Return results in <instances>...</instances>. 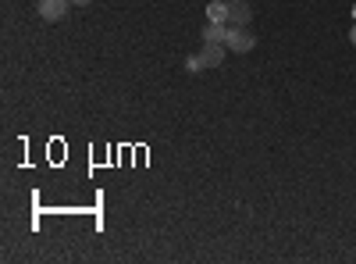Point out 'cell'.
I'll return each instance as SVG.
<instances>
[{"instance_id":"1","label":"cell","mask_w":356,"mask_h":264,"mask_svg":"<svg viewBox=\"0 0 356 264\" xmlns=\"http://www.w3.org/2000/svg\"><path fill=\"white\" fill-rule=\"evenodd\" d=\"M225 47H228V50H235V54H250V50L257 47V40H253V33H250L246 25H228Z\"/></svg>"},{"instance_id":"8","label":"cell","mask_w":356,"mask_h":264,"mask_svg":"<svg viewBox=\"0 0 356 264\" xmlns=\"http://www.w3.org/2000/svg\"><path fill=\"white\" fill-rule=\"evenodd\" d=\"M72 4H75V8H89V4H93V0H72Z\"/></svg>"},{"instance_id":"4","label":"cell","mask_w":356,"mask_h":264,"mask_svg":"<svg viewBox=\"0 0 356 264\" xmlns=\"http://www.w3.org/2000/svg\"><path fill=\"white\" fill-rule=\"evenodd\" d=\"M253 18V8L246 0H228V25H250Z\"/></svg>"},{"instance_id":"5","label":"cell","mask_w":356,"mask_h":264,"mask_svg":"<svg viewBox=\"0 0 356 264\" xmlns=\"http://www.w3.org/2000/svg\"><path fill=\"white\" fill-rule=\"evenodd\" d=\"M207 22L228 25V0H211V4H207Z\"/></svg>"},{"instance_id":"6","label":"cell","mask_w":356,"mask_h":264,"mask_svg":"<svg viewBox=\"0 0 356 264\" xmlns=\"http://www.w3.org/2000/svg\"><path fill=\"white\" fill-rule=\"evenodd\" d=\"M225 36H228V25H221V22H207V29H203V43H225Z\"/></svg>"},{"instance_id":"3","label":"cell","mask_w":356,"mask_h":264,"mask_svg":"<svg viewBox=\"0 0 356 264\" xmlns=\"http://www.w3.org/2000/svg\"><path fill=\"white\" fill-rule=\"evenodd\" d=\"M225 43H203L200 57H203V68H221L225 65Z\"/></svg>"},{"instance_id":"2","label":"cell","mask_w":356,"mask_h":264,"mask_svg":"<svg viewBox=\"0 0 356 264\" xmlns=\"http://www.w3.org/2000/svg\"><path fill=\"white\" fill-rule=\"evenodd\" d=\"M72 8V0H40V18L43 22H61Z\"/></svg>"},{"instance_id":"7","label":"cell","mask_w":356,"mask_h":264,"mask_svg":"<svg viewBox=\"0 0 356 264\" xmlns=\"http://www.w3.org/2000/svg\"><path fill=\"white\" fill-rule=\"evenodd\" d=\"M186 72H203V57L200 54H189L186 57Z\"/></svg>"},{"instance_id":"10","label":"cell","mask_w":356,"mask_h":264,"mask_svg":"<svg viewBox=\"0 0 356 264\" xmlns=\"http://www.w3.org/2000/svg\"><path fill=\"white\" fill-rule=\"evenodd\" d=\"M353 18H356V4H353Z\"/></svg>"},{"instance_id":"9","label":"cell","mask_w":356,"mask_h":264,"mask_svg":"<svg viewBox=\"0 0 356 264\" xmlns=\"http://www.w3.org/2000/svg\"><path fill=\"white\" fill-rule=\"evenodd\" d=\"M349 40H353V47H356V25H353V33H349Z\"/></svg>"}]
</instances>
